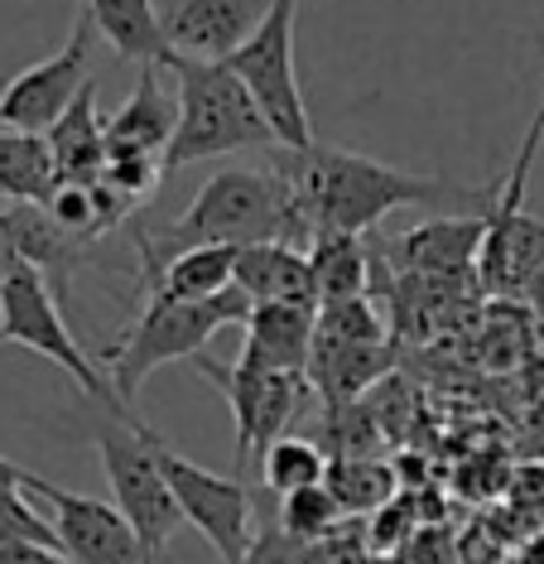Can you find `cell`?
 I'll use <instances>...</instances> for the list:
<instances>
[{"mask_svg":"<svg viewBox=\"0 0 544 564\" xmlns=\"http://www.w3.org/2000/svg\"><path fill=\"white\" fill-rule=\"evenodd\" d=\"M275 174L290 184L304 237L318 232H371L381 217L400 208H477L491 213V188H468L438 174H410L357 150H275Z\"/></svg>","mask_w":544,"mask_h":564,"instance_id":"cell-1","label":"cell"},{"mask_svg":"<svg viewBox=\"0 0 544 564\" xmlns=\"http://www.w3.org/2000/svg\"><path fill=\"white\" fill-rule=\"evenodd\" d=\"M304 237L300 213H294V194L275 170H217L198 188V198L174 217L160 232H140V251H145V271L170 261L174 251L188 247H255V241H294Z\"/></svg>","mask_w":544,"mask_h":564,"instance_id":"cell-2","label":"cell"},{"mask_svg":"<svg viewBox=\"0 0 544 564\" xmlns=\"http://www.w3.org/2000/svg\"><path fill=\"white\" fill-rule=\"evenodd\" d=\"M170 73H178V126L164 150V174L198 160L241 155V150H280V135L265 121L261 101L227 63L174 58Z\"/></svg>","mask_w":544,"mask_h":564,"instance_id":"cell-3","label":"cell"},{"mask_svg":"<svg viewBox=\"0 0 544 564\" xmlns=\"http://www.w3.org/2000/svg\"><path fill=\"white\" fill-rule=\"evenodd\" d=\"M251 310H255V300L237 285V280H231L222 294H213V300H164V294H150L140 318L126 328V338L101 352L116 395H121L126 405H135V395L145 387L150 371H160L164 362L198 357L207 343H213L217 328L246 324Z\"/></svg>","mask_w":544,"mask_h":564,"instance_id":"cell-4","label":"cell"},{"mask_svg":"<svg viewBox=\"0 0 544 564\" xmlns=\"http://www.w3.org/2000/svg\"><path fill=\"white\" fill-rule=\"evenodd\" d=\"M6 343H15V348H30L39 357H48L54 367H63L68 377L83 387V395L93 405H101V415L111 420H131L135 425V410L116 395L111 377L107 371H97V362L87 357L83 348H77L68 318H63V300L54 294V285L44 280V271H34L30 261L15 271V280L6 285V294H0V348Z\"/></svg>","mask_w":544,"mask_h":564,"instance_id":"cell-5","label":"cell"},{"mask_svg":"<svg viewBox=\"0 0 544 564\" xmlns=\"http://www.w3.org/2000/svg\"><path fill=\"white\" fill-rule=\"evenodd\" d=\"M97 454H101V473H107L111 502L126 521L135 525L140 545L150 555H160L164 545L178 535L184 521V507H178L170 478L160 468V454H154V430L145 420H111L97 430Z\"/></svg>","mask_w":544,"mask_h":564,"instance_id":"cell-6","label":"cell"},{"mask_svg":"<svg viewBox=\"0 0 544 564\" xmlns=\"http://www.w3.org/2000/svg\"><path fill=\"white\" fill-rule=\"evenodd\" d=\"M294 20H300V0H270L265 20L227 58V68L261 101L280 145L308 150L314 145V126H308V101L300 87V63H294Z\"/></svg>","mask_w":544,"mask_h":564,"instance_id":"cell-7","label":"cell"},{"mask_svg":"<svg viewBox=\"0 0 544 564\" xmlns=\"http://www.w3.org/2000/svg\"><path fill=\"white\" fill-rule=\"evenodd\" d=\"M193 367L222 391L231 405V425H237V464L251 468L265 458V448L280 440V430L290 425L294 405L304 401L308 377H290V371H261L246 362H213L207 352L193 357Z\"/></svg>","mask_w":544,"mask_h":564,"instance_id":"cell-8","label":"cell"},{"mask_svg":"<svg viewBox=\"0 0 544 564\" xmlns=\"http://www.w3.org/2000/svg\"><path fill=\"white\" fill-rule=\"evenodd\" d=\"M154 454H160L164 478H170L178 507H184V521L222 555V564H241L246 550H251V492H246V482L193 464V458L164 444L160 434H154Z\"/></svg>","mask_w":544,"mask_h":564,"instance_id":"cell-9","label":"cell"},{"mask_svg":"<svg viewBox=\"0 0 544 564\" xmlns=\"http://www.w3.org/2000/svg\"><path fill=\"white\" fill-rule=\"evenodd\" d=\"M97 20L93 10L83 6V15L73 20V34L68 44L58 48V54H48L44 63H30L24 73L6 83V93H0V126H10V131H34L44 135L48 126H54L63 111L77 101L87 83V58H93V40H97Z\"/></svg>","mask_w":544,"mask_h":564,"instance_id":"cell-10","label":"cell"},{"mask_svg":"<svg viewBox=\"0 0 544 564\" xmlns=\"http://www.w3.org/2000/svg\"><path fill=\"white\" fill-rule=\"evenodd\" d=\"M270 0H154L160 34L174 58L227 63L265 20Z\"/></svg>","mask_w":544,"mask_h":564,"instance_id":"cell-11","label":"cell"},{"mask_svg":"<svg viewBox=\"0 0 544 564\" xmlns=\"http://www.w3.org/2000/svg\"><path fill=\"white\" fill-rule=\"evenodd\" d=\"M314 338H318V304H255L251 318H246V348L237 362L308 377Z\"/></svg>","mask_w":544,"mask_h":564,"instance_id":"cell-12","label":"cell"},{"mask_svg":"<svg viewBox=\"0 0 544 564\" xmlns=\"http://www.w3.org/2000/svg\"><path fill=\"white\" fill-rule=\"evenodd\" d=\"M164 63H140V83L126 107L107 121V160L111 155H160L170 150L178 126V97L164 93Z\"/></svg>","mask_w":544,"mask_h":564,"instance_id":"cell-13","label":"cell"},{"mask_svg":"<svg viewBox=\"0 0 544 564\" xmlns=\"http://www.w3.org/2000/svg\"><path fill=\"white\" fill-rule=\"evenodd\" d=\"M487 247V213L472 217H434V223L410 227L395 241L400 265L414 275H463Z\"/></svg>","mask_w":544,"mask_h":564,"instance_id":"cell-14","label":"cell"},{"mask_svg":"<svg viewBox=\"0 0 544 564\" xmlns=\"http://www.w3.org/2000/svg\"><path fill=\"white\" fill-rule=\"evenodd\" d=\"M391 371V343H333L314 338V357H308V381L323 395L328 410L357 405L361 391Z\"/></svg>","mask_w":544,"mask_h":564,"instance_id":"cell-15","label":"cell"},{"mask_svg":"<svg viewBox=\"0 0 544 564\" xmlns=\"http://www.w3.org/2000/svg\"><path fill=\"white\" fill-rule=\"evenodd\" d=\"M63 184H97L107 174V121L97 117V83H87L77 101L44 131Z\"/></svg>","mask_w":544,"mask_h":564,"instance_id":"cell-16","label":"cell"},{"mask_svg":"<svg viewBox=\"0 0 544 564\" xmlns=\"http://www.w3.org/2000/svg\"><path fill=\"white\" fill-rule=\"evenodd\" d=\"M237 285L255 304H318L314 275H308V251L294 241H255L237 251Z\"/></svg>","mask_w":544,"mask_h":564,"instance_id":"cell-17","label":"cell"},{"mask_svg":"<svg viewBox=\"0 0 544 564\" xmlns=\"http://www.w3.org/2000/svg\"><path fill=\"white\" fill-rule=\"evenodd\" d=\"M237 251L241 247H188L174 251L170 261L150 265L145 290L164 300H213L237 280Z\"/></svg>","mask_w":544,"mask_h":564,"instance_id":"cell-18","label":"cell"},{"mask_svg":"<svg viewBox=\"0 0 544 564\" xmlns=\"http://www.w3.org/2000/svg\"><path fill=\"white\" fill-rule=\"evenodd\" d=\"M308 275H314L318 310L361 300L371 285V256L352 232H318L308 237Z\"/></svg>","mask_w":544,"mask_h":564,"instance_id":"cell-19","label":"cell"},{"mask_svg":"<svg viewBox=\"0 0 544 564\" xmlns=\"http://www.w3.org/2000/svg\"><path fill=\"white\" fill-rule=\"evenodd\" d=\"M63 184L54 150L34 131H10L0 126V198L10 203H48Z\"/></svg>","mask_w":544,"mask_h":564,"instance_id":"cell-20","label":"cell"},{"mask_svg":"<svg viewBox=\"0 0 544 564\" xmlns=\"http://www.w3.org/2000/svg\"><path fill=\"white\" fill-rule=\"evenodd\" d=\"M101 40H111V48L121 58L135 63H164L170 68L174 54L160 34V15H154V0H87Z\"/></svg>","mask_w":544,"mask_h":564,"instance_id":"cell-21","label":"cell"},{"mask_svg":"<svg viewBox=\"0 0 544 564\" xmlns=\"http://www.w3.org/2000/svg\"><path fill=\"white\" fill-rule=\"evenodd\" d=\"M328 487L333 497L342 502V511L352 517V511H381L395 502V468L385 464V458H328Z\"/></svg>","mask_w":544,"mask_h":564,"instance_id":"cell-22","label":"cell"},{"mask_svg":"<svg viewBox=\"0 0 544 564\" xmlns=\"http://www.w3.org/2000/svg\"><path fill=\"white\" fill-rule=\"evenodd\" d=\"M261 478L270 492L290 497L300 487H318L328 482V458H323V444H308V440H275L261 458Z\"/></svg>","mask_w":544,"mask_h":564,"instance_id":"cell-23","label":"cell"},{"mask_svg":"<svg viewBox=\"0 0 544 564\" xmlns=\"http://www.w3.org/2000/svg\"><path fill=\"white\" fill-rule=\"evenodd\" d=\"M347 517L342 502L333 497V487L328 482H318V487H300V492H290V497H280V525L294 535V541H323V535L333 531Z\"/></svg>","mask_w":544,"mask_h":564,"instance_id":"cell-24","label":"cell"},{"mask_svg":"<svg viewBox=\"0 0 544 564\" xmlns=\"http://www.w3.org/2000/svg\"><path fill=\"white\" fill-rule=\"evenodd\" d=\"M304 560H308V545L294 541L284 525H275V531H265L261 541H251L241 564H304Z\"/></svg>","mask_w":544,"mask_h":564,"instance_id":"cell-25","label":"cell"},{"mask_svg":"<svg viewBox=\"0 0 544 564\" xmlns=\"http://www.w3.org/2000/svg\"><path fill=\"white\" fill-rule=\"evenodd\" d=\"M0 564H77L63 545H39V541H10L0 545Z\"/></svg>","mask_w":544,"mask_h":564,"instance_id":"cell-26","label":"cell"},{"mask_svg":"<svg viewBox=\"0 0 544 564\" xmlns=\"http://www.w3.org/2000/svg\"><path fill=\"white\" fill-rule=\"evenodd\" d=\"M20 265H24V256H20L15 247H10L6 237H0V294H6V285H10V280H15Z\"/></svg>","mask_w":544,"mask_h":564,"instance_id":"cell-27","label":"cell"}]
</instances>
